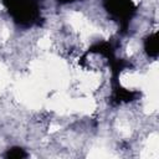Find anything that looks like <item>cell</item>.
<instances>
[{"label": "cell", "mask_w": 159, "mask_h": 159, "mask_svg": "<svg viewBox=\"0 0 159 159\" xmlns=\"http://www.w3.org/2000/svg\"><path fill=\"white\" fill-rule=\"evenodd\" d=\"M12 19L20 25H32L37 21L40 11L37 0H2Z\"/></svg>", "instance_id": "cell-1"}, {"label": "cell", "mask_w": 159, "mask_h": 159, "mask_svg": "<svg viewBox=\"0 0 159 159\" xmlns=\"http://www.w3.org/2000/svg\"><path fill=\"white\" fill-rule=\"evenodd\" d=\"M104 7L123 27H127L129 19L135 11V5L132 0H104Z\"/></svg>", "instance_id": "cell-2"}, {"label": "cell", "mask_w": 159, "mask_h": 159, "mask_svg": "<svg viewBox=\"0 0 159 159\" xmlns=\"http://www.w3.org/2000/svg\"><path fill=\"white\" fill-rule=\"evenodd\" d=\"M144 50L148 56L150 57H157L159 53V40H158V34L154 32L149 35L145 41H144Z\"/></svg>", "instance_id": "cell-3"}, {"label": "cell", "mask_w": 159, "mask_h": 159, "mask_svg": "<svg viewBox=\"0 0 159 159\" xmlns=\"http://www.w3.org/2000/svg\"><path fill=\"white\" fill-rule=\"evenodd\" d=\"M6 157H7V158L19 159V158H25V157H26V153H25L24 149H21V148H11V149L7 150Z\"/></svg>", "instance_id": "cell-4"}, {"label": "cell", "mask_w": 159, "mask_h": 159, "mask_svg": "<svg viewBox=\"0 0 159 159\" xmlns=\"http://www.w3.org/2000/svg\"><path fill=\"white\" fill-rule=\"evenodd\" d=\"M56 1H58V2H61V4H68V2H72V1H75V0H56Z\"/></svg>", "instance_id": "cell-5"}]
</instances>
